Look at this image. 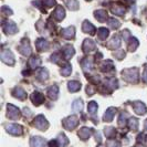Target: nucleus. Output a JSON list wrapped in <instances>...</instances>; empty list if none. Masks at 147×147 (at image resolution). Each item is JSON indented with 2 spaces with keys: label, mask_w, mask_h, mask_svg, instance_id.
Masks as SVG:
<instances>
[{
  "label": "nucleus",
  "mask_w": 147,
  "mask_h": 147,
  "mask_svg": "<svg viewBox=\"0 0 147 147\" xmlns=\"http://www.w3.org/2000/svg\"><path fill=\"white\" fill-rule=\"evenodd\" d=\"M122 75L126 81L136 83L137 79H138V71H137V69H128V70L123 71Z\"/></svg>",
  "instance_id": "nucleus-1"
},
{
  "label": "nucleus",
  "mask_w": 147,
  "mask_h": 147,
  "mask_svg": "<svg viewBox=\"0 0 147 147\" xmlns=\"http://www.w3.org/2000/svg\"><path fill=\"white\" fill-rule=\"evenodd\" d=\"M2 28H3V31H5L7 34H15L16 32L18 31V28H17L15 22L9 21V20L3 22Z\"/></svg>",
  "instance_id": "nucleus-2"
},
{
  "label": "nucleus",
  "mask_w": 147,
  "mask_h": 147,
  "mask_svg": "<svg viewBox=\"0 0 147 147\" xmlns=\"http://www.w3.org/2000/svg\"><path fill=\"white\" fill-rule=\"evenodd\" d=\"M34 126L39 129H41V131H44V129L48 128L49 124H48V121L44 118L43 115H39L34 119Z\"/></svg>",
  "instance_id": "nucleus-3"
},
{
  "label": "nucleus",
  "mask_w": 147,
  "mask_h": 147,
  "mask_svg": "<svg viewBox=\"0 0 147 147\" xmlns=\"http://www.w3.org/2000/svg\"><path fill=\"white\" fill-rule=\"evenodd\" d=\"M78 123H79V119L74 115L73 116H69V117L63 121V125H64L66 129H73L74 127L78 125Z\"/></svg>",
  "instance_id": "nucleus-4"
},
{
  "label": "nucleus",
  "mask_w": 147,
  "mask_h": 147,
  "mask_svg": "<svg viewBox=\"0 0 147 147\" xmlns=\"http://www.w3.org/2000/svg\"><path fill=\"white\" fill-rule=\"evenodd\" d=\"M1 60L7 63V64H10V65H13L15 64V57L12 54V52L7 50V51H3L1 53Z\"/></svg>",
  "instance_id": "nucleus-5"
},
{
  "label": "nucleus",
  "mask_w": 147,
  "mask_h": 147,
  "mask_svg": "<svg viewBox=\"0 0 147 147\" xmlns=\"http://www.w3.org/2000/svg\"><path fill=\"white\" fill-rule=\"evenodd\" d=\"M18 50L19 52L23 54V55H29L30 53H31V48H30L29 45V42H28V40H22L21 41V44L18 47Z\"/></svg>",
  "instance_id": "nucleus-6"
},
{
  "label": "nucleus",
  "mask_w": 147,
  "mask_h": 147,
  "mask_svg": "<svg viewBox=\"0 0 147 147\" xmlns=\"http://www.w3.org/2000/svg\"><path fill=\"white\" fill-rule=\"evenodd\" d=\"M7 115L9 118H11V119H17V118L19 117V114H20V112H19V110L16 107V106H13L12 104H9L7 107Z\"/></svg>",
  "instance_id": "nucleus-7"
},
{
  "label": "nucleus",
  "mask_w": 147,
  "mask_h": 147,
  "mask_svg": "<svg viewBox=\"0 0 147 147\" xmlns=\"http://www.w3.org/2000/svg\"><path fill=\"white\" fill-rule=\"evenodd\" d=\"M134 111L138 115H144V114H146L147 109L145 106V104L137 101V102H134Z\"/></svg>",
  "instance_id": "nucleus-8"
},
{
  "label": "nucleus",
  "mask_w": 147,
  "mask_h": 147,
  "mask_svg": "<svg viewBox=\"0 0 147 147\" xmlns=\"http://www.w3.org/2000/svg\"><path fill=\"white\" fill-rule=\"evenodd\" d=\"M6 128L8 132L12 135H21L22 134V127L18 124H10V125L6 126Z\"/></svg>",
  "instance_id": "nucleus-9"
},
{
  "label": "nucleus",
  "mask_w": 147,
  "mask_h": 147,
  "mask_svg": "<svg viewBox=\"0 0 147 147\" xmlns=\"http://www.w3.org/2000/svg\"><path fill=\"white\" fill-rule=\"evenodd\" d=\"M30 144H31V147H44L45 140H44L42 137L36 136V137H32V138H31Z\"/></svg>",
  "instance_id": "nucleus-10"
},
{
  "label": "nucleus",
  "mask_w": 147,
  "mask_h": 147,
  "mask_svg": "<svg viewBox=\"0 0 147 147\" xmlns=\"http://www.w3.org/2000/svg\"><path fill=\"white\" fill-rule=\"evenodd\" d=\"M82 30H83L84 32L88 33V34H94V33H95V28H94V26H93L91 22H88V21L83 22Z\"/></svg>",
  "instance_id": "nucleus-11"
},
{
  "label": "nucleus",
  "mask_w": 147,
  "mask_h": 147,
  "mask_svg": "<svg viewBox=\"0 0 147 147\" xmlns=\"http://www.w3.org/2000/svg\"><path fill=\"white\" fill-rule=\"evenodd\" d=\"M82 49H83L84 52H90V51H92V50H94V49H95V43H94V41L88 40V39L84 40V43H83Z\"/></svg>",
  "instance_id": "nucleus-12"
},
{
  "label": "nucleus",
  "mask_w": 147,
  "mask_h": 147,
  "mask_svg": "<svg viewBox=\"0 0 147 147\" xmlns=\"http://www.w3.org/2000/svg\"><path fill=\"white\" fill-rule=\"evenodd\" d=\"M31 100H32V102L36 104V105H39V104L44 102V96L40 92H34L32 94V96H31Z\"/></svg>",
  "instance_id": "nucleus-13"
},
{
  "label": "nucleus",
  "mask_w": 147,
  "mask_h": 147,
  "mask_svg": "<svg viewBox=\"0 0 147 147\" xmlns=\"http://www.w3.org/2000/svg\"><path fill=\"white\" fill-rule=\"evenodd\" d=\"M36 45H37V49L39 51H44V50L49 49V43L44 39H38L37 42H36Z\"/></svg>",
  "instance_id": "nucleus-14"
},
{
  "label": "nucleus",
  "mask_w": 147,
  "mask_h": 147,
  "mask_svg": "<svg viewBox=\"0 0 147 147\" xmlns=\"http://www.w3.org/2000/svg\"><path fill=\"white\" fill-rule=\"evenodd\" d=\"M12 95L15 96V97H17V98H19V100H24L27 97V94H26L24 90L21 88H16L12 91Z\"/></svg>",
  "instance_id": "nucleus-15"
},
{
  "label": "nucleus",
  "mask_w": 147,
  "mask_h": 147,
  "mask_svg": "<svg viewBox=\"0 0 147 147\" xmlns=\"http://www.w3.org/2000/svg\"><path fill=\"white\" fill-rule=\"evenodd\" d=\"M52 16H53L58 21H61V20L64 18V16H65V11H64V9L62 7H58L55 9V11L53 12Z\"/></svg>",
  "instance_id": "nucleus-16"
},
{
  "label": "nucleus",
  "mask_w": 147,
  "mask_h": 147,
  "mask_svg": "<svg viewBox=\"0 0 147 147\" xmlns=\"http://www.w3.org/2000/svg\"><path fill=\"white\" fill-rule=\"evenodd\" d=\"M74 33H75V29L73 27H69V28H65V29L62 30V36L66 38V39H73Z\"/></svg>",
  "instance_id": "nucleus-17"
},
{
  "label": "nucleus",
  "mask_w": 147,
  "mask_h": 147,
  "mask_svg": "<svg viewBox=\"0 0 147 147\" xmlns=\"http://www.w3.org/2000/svg\"><path fill=\"white\" fill-rule=\"evenodd\" d=\"M115 113H116V109H114V107H110V109H107V111L105 112V115H104V121H106V122H111L113 117H114V115H115Z\"/></svg>",
  "instance_id": "nucleus-18"
},
{
  "label": "nucleus",
  "mask_w": 147,
  "mask_h": 147,
  "mask_svg": "<svg viewBox=\"0 0 147 147\" xmlns=\"http://www.w3.org/2000/svg\"><path fill=\"white\" fill-rule=\"evenodd\" d=\"M91 134H92V129L91 128H88V127H83L80 129V132H79V136L81 137L82 140H88V137L91 136Z\"/></svg>",
  "instance_id": "nucleus-19"
},
{
  "label": "nucleus",
  "mask_w": 147,
  "mask_h": 147,
  "mask_svg": "<svg viewBox=\"0 0 147 147\" xmlns=\"http://www.w3.org/2000/svg\"><path fill=\"white\" fill-rule=\"evenodd\" d=\"M48 95L51 97L52 100H57L58 98V95H59V88L58 86H50L48 88Z\"/></svg>",
  "instance_id": "nucleus-20"
},
{
  "label": "nucleus",
  "mask_w": 147,
  "mask_h": 147,
  "mask_svg": "<svg viewBox=\"0 0 147 147\" xmlns=\"http://www.w3.org/2000/svg\"><path fill=\"white\" fill-rule=\"evenodd\" d=\"M94 15H95V18L100 22H104L107 19V13H106L105 10H97L94 12Z\"/></svg>",
  "instance_id": "nucleus-21"
},
{
  "label": "nucleus",
  "mask_w": 147,
  "mask_h": 147,
  "mask_svg": "<svg viewBox=\"0 0 147 147\" xmlns=\"http://www.w3.org/2000/svg\"><path fill=\"white\" fill-rule=\"evenodd\" d=\"M67 85H69V90L71 91V92H78L80 88H81V83L78 81H71L67 83Z\"/></svg>",
  "instance_id": "nucleus-22"
},
{
  "label": "nucleus",
  "mask_w": 147,
  "mask_h": 147,
  "mask_svg": "<svg viewBox=\"0 0 147 147\" xmlns=\"http://www.w3.org/2000/svg\"><path fill=\"white\" fill-rule=\"evenodd\" d=\"M112 11H113L116 16H124V13H125V9H124V7H122V6H119V5H113Z\"/></svg>",
  "instance_id": "nucleus-23"
},
{
  "label": "nucleus",
  "mask_w": 147,
  "mask_h": 147,
  "mask_svg": "<svg viewBox=\"0 0 147 147\" xmlns=\"http://www.w3.org/2000/svg\"><path fill=\"white\" fill-rule=\"evenodd\" d=\"M97 36L101 40H105L106 38L109 37V30L106 28H100L97 30Z\"/></svg>",
  "instance_id": "nucleus-24"
},
{
  "label": "nucleus",
  "mask_w": 147,
  "mask_h": 147,
  "mask_svg": "<svg viewBox=\"0 0 147 147\" xmlns=\"http://www.w3.org/2000/svg\"><path fill=\"white\" fill-rule=\"evenodd\" d=\"M37 76L41 81H44V80H47V79L49 78V73H48V71H47L45 69H40V70L38 71Z\"/></svg>",
  "instance_id": "nucleus-25"
},
{
  "label": "nucleus",
  "mask_w": 147,
  "mask_h": 147,
  "mask_svg": "<svg viewBox=\"0 0 147 147\" xmlns=\"http://www.w3.org/2000/svg\"><path fill=\"white\" fill-rule=\"evenodd\" d=\"M82 67L84 71H91L92 67H93V63L92 61L88 59H85L84 61H82Z\"/></svg>",
  "instance_id": "nucleus-26"
},
{
  "label": "nucleus",
  "mask_w": 147,
  "mask_h": 147,
  "mask_svg": "<svg viewBox=\"0 0 147 147\" xmlns=\"http://www.w3.org/2000/svg\"><path fill=\"white\" fill-rule=\"evenodd\" d=\"M110 48H118L119 45H121V40H119V37L118 36H115V37H113V39L110 41Z\"/></svg>",
  "instance_id": "nucleus-27"
},
{
  "label": "nucleus",
  "mask_w": 147,
  "mask_h": 147,
  "mask_svg": "<svg viewBox=\"0 0 147 147\" xmlns=\"http://www.w3.org/2000/svg\"><path fill=\"white\" fill-rule=\"evenodd\" d=\"M66 6L71 10H78L79 9V2H78V0H66Z\"/></svg>",
  "instance_id": "nucleus-28"
},
{
  "label": "nucleus",
  "mask_w": 147,
  "mask_h": 147,
  "mask_svg": "<svg viewBox=\"0 0 147 147\" xmlns=\"http://www.w3.org/2000/svg\"><path fill=\"white\" fill-rule=\"evenodd\" d=\"M74 54V49L71 45H66L64 48V55H65V59H70L71 57H73Z\"/></svg>",
  "instance_id": "nucleus-29"
},
{
  "label": "nucleus",
  "mask_w": 147,
  "mask_h": 147,
  "mask_svg": "<svg viewBox=\"0 0 147 147\" xmlns=\"http://www.w3.org/2000/svg\"><path fill=\"white\" fill-rule=\"evenodd\" d=\"M72 109H73L74 112H80L83 109V103H82L81 100H75L73 102V105H72Z\"/></svg>",
  "instance_id": "nucleus-30"
},
{
  "label": "nucleus",
  "mask_w": 147,
  "mask_h": 147,
  "mask_svg": "<svg viewBox=\"0 0 147 147\" xmlns=\"http://www.w3.org/2000/svg\"><path fill=\"white\" fill-rule=\"evenodd\" d=\"M109 26H110L111 28H113V29H117V28H119L121 23L115 18H110L109 19Z\"/></svg>",
  "instance_id": "nucleus-31"
},
{
  "label": "nucleus",
  "mask_w": 147,
  "mask_h": 147,
  "mask_svg": "<svg viewBox=\"0 0 147 147\" xmlns=\"http://www.w3.org/2000/svg\"><path fill=\"white\" fill-rule=\"evenodd\" d=\"M88 113H91V114H95L96 111H97V103L94 102V101L90 102V103H88Z\"/></svg>",
  "instance_id": "nucleus-32"
},
{
  "label": "nucleus",
  "mask_w": 147,
  "mask_h": 147,
  "mask_svg": "<svg viewBox=\"0 0 147 147\" xmlns=\"http://www.w3.org/2000/svg\"><path fill=\"white\" fill-rule=\"evenodd\" d=\"M40 63H41V61H40V59L39 58H32V59L29 61V65L32 67V69H36L37 66L40 65Z\"/></svg>",
  "instance_id": "nucleus-33"
},
{
  "label": "nucleus",
  "mask_w": 147,
  "mask_h": 147,
  "mask_svg": "<svg viewBox=\"0 0 147 147\" xmlns=\"http://www.w3.org/2000/svg\"><path fill=\"white\" fill-rule=\"evenodd\" d=\"M58 140H58V142H59V144H60V145H62V146H65V145H67V144H69V140L66 138L64 134H61Z\"/></svg>",
  "instance_id": "nucleus-34"
},
{
  "label": "nucleus",
  "mask_w": 147,
  "mask_h": 147,
  "mask_svg": "<svg viewBox=\"0 0 147 147\" xmlns=\"http://www.w3.org/2000/svg\"><path fill=\"white\" fill-rule=\"evenodd\" d=\"M71 72H72V67H71V65H69V64H67L65 67H63V69L61 70V74H62V75H64V76L70 75Z\"/></svg>",
  "instance_id": "nucleus-35"
},
{
  "label": "nucleus",
  "mask_w": 147,
  "mask_h": 147,
  "mask_svg": "<svg viewBox=\"0 0 147 147\" xmlns=\"http://www.w3.org/2000/svg\"><path fill=\"white\" fill-rule=\"evenodd\" d=\"M129 126H131L132 129L136 131L137 127H138V121H137L136 118H131V119H129Z\"/></svg>",
  "instance_id": "nucleus-36"
},
{
  "label": "nucleus",
  "mask_w": 147,
  "mask_h": 147,
  "mask_svg": "<svg viewBox=\"0 0 147 147\" xmlns=\"http://www.w3.org/2000/svg\"><path fill=\"white\" fill-rule=\"evenodd\" d=\"M114 128L113 127H107V128H105V135L107 136V137H111V136H113L114 135Z\"/></svg>",
  "instance_id": "nucleus-37"
},
{
  "label": "nucleus",
  "mask_w": 147,
  "mask_h": 147,
  "mask_svg": "<svg viewBox=\"0 0 147 147\" xmlns=\"http://www.w3.org/2000/svg\"><path fill=\"white\" fill-rule=\"evenodd\" d=\"M43 3L45 7L50 8L55 5V0H43Z\"/></svg>",
  "instance_id": "nucleus-38"
},
{
  "label": "nucleus",
  "mask_w": 147,
  "mask_h": 147,
  "mask_svg": "<svg viewBox=\"0 0 147 147\" xmlns=\"http://www.w3.org/2000/svg\"><path fill=\"white\" fill-rule=\"evenodd\" d=\"M107 147H121V144L118 142L113 140V142H109L107 143Z\"/></svg>",
  "instance_id": "nucleus-39"
},
{
  "label": "nucleus",
  "mask_w": 147,
  "mask_h": 147,
  "mask_svg": "<svg viewBox=\"0 0 147 147\" xmlns=\"http://www.w3.org/2000/svg\"><path fill=\"white\" fill-rule=\"evenodd\" d=\"M114 55H115L117 59H122V58L125 57V53H124V51H118V52H116V53H114Z\"/></svg>",
  "instance_id": "nucleus-40"
},
{
  "label": "nucleus",
  "mask_w": 147,
  "mask_h": 147,
  "mask_svg": "<svg viewBox=\"0 0 147 147\" xmlns=\"http://www.w3.org/2000/svg\"><path fill=\"white\" fill-rule=\"evenodd\" d=\"M2 13H7V15H12V11L10 9H8V7L2 8Z\"/></svg>",
  "instance_id": "nucleus-41"
},
{
  "label": "nucleus",
  "mask_w": 147,
  "mask_h": 147,
  "mask_svg": "<svg viewBox=\"0 0 147 147\" xmlns=\"http://www.w3.org/2000/svg\"><path fill=\"white\" fill-rule=\"evenodd\" d=\"M86 92H88V94H93L94 92H95V90L94 88H92V86H88V88H86Z\"/></svg>",
  "instance_id": "nucleus-42"
},
{
  "label": "nucleus",
  "mask_w": 147,
  "mask_h": 147,
  "mask_svg": "<svg viewBox=\"0 0 147 147\" xmlns=\"http://www.w3.org/2000/svg\"><path fill=\"white\" fill-rule=\"evenodd\" d=\"M143 78H144V80L147 82V69L145 70V72H144V75H143Z\"/></svg>",
  "instance_id": "nucleus-43"
},
{
  "label": "nucleus",
  "mask_w": 147,
  "mask_h": 147,
  "mask_svg": "<svg viewBox=\"0 0 147 147\" xmlns=\"http://www.w3.org/2000/svg\"><path fill=\"white\" fill-rule=\"evenodd\" d=\"M145 128H147V119H146V122H145Z\"/></svg>",
  "instance_id": "nucleus-44"
},
{
  "label": "nucleus",
  "mask_w": 147,
  "mask_h": 147,
  "mask_svg": "<svg viewBox=\"0 0 147 147\" xmlns=\"http://www.w3.org/2000/svg\"><path fill=\"white\" fill-rule=\"evenodd\" d=\"M100 147H103V146H100Z\"/></svg>",
  "instance_id": "nucleus-45"
},
{
  "label": "nucleus",
  "mask_w": 147,
  "mask_h": 147,
  "mask_svg": "<svg viewBox=\"0 0 147 147\" xmlns=\"http://www.w3.org/2000/svg\"><path fill=\"white\" fill-rule=\"evenodd\" d=\"M133 1H134V0H133Z\"/></svg>",
  "instance_id": "nucleus-46"
}]
</instances>
